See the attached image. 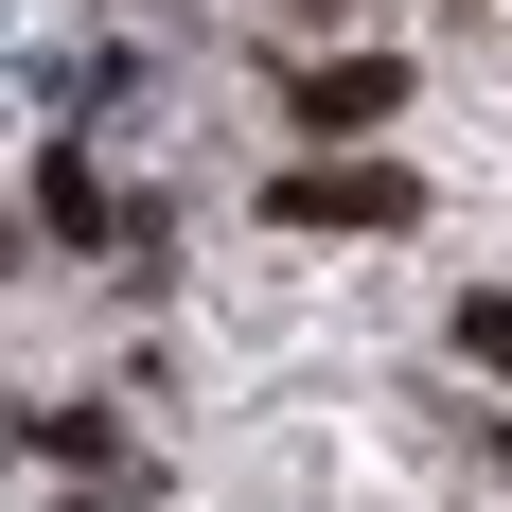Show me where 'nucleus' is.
<instances>
[{"mask_svg":"<svg viewBox=\"0 0 512 512\" xmlns=\"http://www.w3.org/2000/svg\"><path fill=\"white\" fill-rule=\"evenodd\" d=\"M389 89H407V53H354V71H301V124H371Z\"/></svg>","mask_w":512,"mask_h":512,"instance_id":"obj_2","label":"nucleus"},{"mask_svg":"<svg viewBox=\"0 0 512 512\" xmlns=\"http://www.w3.org/2000/svg\"><path fill=\"white\" fill-rule=\"evenodd\" d=\"M442 336H460V371H512V283H477V301L442 318Z\"/></svg>","mask_w":512,"mask_h":512,"instance_id":"obj_3","label":"nucleus"},{"mask_svg":"<svg viewBox=\"0 0 512 512\" xmlns=\"http://www.w3.org/2000/svg\"><path fill=\"white\" fill-rule=\"evenodd\" d=\"M424 177H389V159H301L283 177V230H407Z\"/></svg>","mask_w":512,"mask_h":512,"instance_id":"obj_1","label":"nucleus"}]
</instances>
